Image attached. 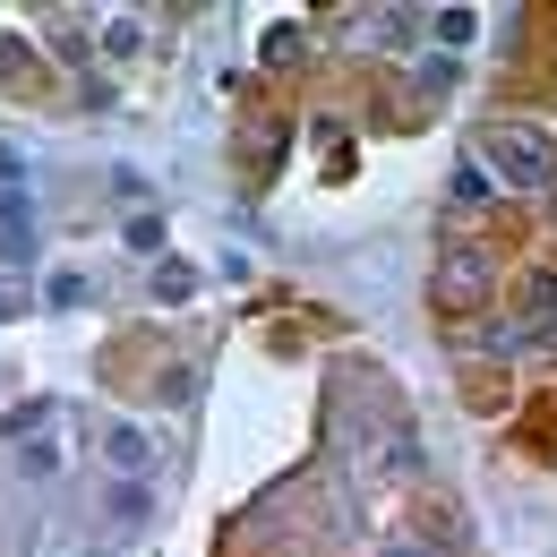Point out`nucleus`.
I'll list each match as a JSON object with an SVG mask.
<instances>
[{"mask_svg":"<svg viewBox=\"0 0 557 557\" xmlns=\"http://www.w3.org/2000/svg\"><path fill=\"white\" fill-rule=\"evenodd\" d=\"M515 300H523L532 318H549V326H557V267H523V275H515Z\"/></svg>","mask_w":557,"mask_h":557,"instance_id":"obj_3","label":"nucleus"},{"mask_svg":"<svg viewBox=\"0 0 557 557\" xmlns=\"http://www.w3.org/2000/svg\"><path fill=\"white\" fill-rule=\"evenodd\" d=\"M455 207H488V163H463V172H455Z\"/></svg>","mask_w":557,"mask_h":557,"instance_id":"obj_6","label":"nucleus"},{"mask_svg":"<svg viewBox=\"0 0 557 557\" xmlns=\"http://www.w3.org/2000/svg\"><path fill=\"white\" fill-rule=\"evenodd\" d=\"M0 86H44L35 52H9V44H0Z\"/></svg>","mask_w":557,"mask_h":557,"instance_id":"obj_7","label":"nucleus"},{"mask_svg":"<svg viewBox=\"0 0 557 557\" xmlns=\"http://www.w3.org/2000/svg\"><path fill=\"white\" fill-rule=\"evenodd\" d=\"M386 557H412V549H386Z\"/></svg>","mask_w":557,"mask_h":557,"instance_id":"obj_9","label":"nucleus"},{"mask_svg":"<svg viewBox=\"0 0 557 557\" xmlns=\"http://www.w3.org/2000/svg\"><path fill=\"white\" fill-rule=\"evenodd\" d=\"M481 154H488V172H506L515 189H549V172H557V146L541 138V129H488L481 138Z\"/></svg>","mask_w":557,"mask_h":557,"instance_id":"obj_1","label":"nucleus"},{"mask_svg":"<svg viewBox=\"0 0 557 557\" xmlns=\"http://www.w3.org/2000/svg\"><path fill=\"white\" fill-rule=\"evenodd\" d=\"M103 463H112V472H129V481H138L146 463H154V446H146L138 429H103Z\"/></svg>","mask_w":557,"mask_h":557,"instance_id":"obj_4","label":"nucleus"},{"mask_svg":"<svg viewBox=\"0 0 557 557\" xmlns=\"http://www.w3.org/2000/svg\"><path fill=\"white\" fill-rule=\"evenodd\" d=\"M0 318H17V292H0Z\"/></svg>","mask_w":557,"mask_h":557,"instance_id":"obj_8","label":"nucleus"},{"mask_svg":"<svg viewBox=\"0 0 557 557\" xmlns=\"http://www.w3.org/2000/svg\"><path fill=\"white\" fill-rule=\"evenodd\" d=\"M488 283H497L488 249H446L429 292H437V309H446V318H463V309H481V300H488Z\"/></svg>","mask_w":557,"mask_h":557,"instance_id":"obj_2","label":"nucleus"},{"mask_svg":"<svg viewBox=\"0 0 557 557\" xmlns=\"http://www.w3.org/2000/svg\"><path fill=\"white\" fill-rule=\"evenodd\" d=\"M0 258H26V198H0Z\"/></svg>","mask_w":557,"mask_h":557,"instance_id":"obj_5","label":"nucleus"}]
</instances>
